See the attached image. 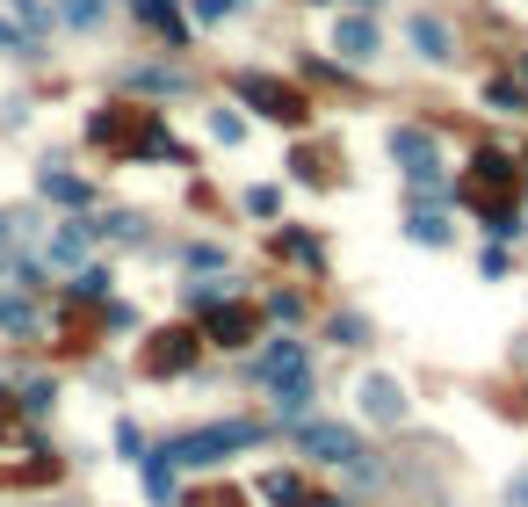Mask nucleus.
<instances>
[{"instance_id":"a878e982","label":"nucleus","mask_w":528,"mask_h":507,"mask_svg":"<svg viewBox=\"0 0 528 507\" xmlns=\"http://www.w3.org/2000/svg\"><path fill=\"white\" fill-rule=\"evenodd\" d=\"M507 507H528V471H521V479L507 486Z\"/></svg>"},{"instance_id":"b1692460","label":"nucleus","mask_w":528,"mask_h":507,"mask_svg":"<svg viewBox=\"0 0 528 507\" xmlns=\"http://www.w3.org/2000/svg\"><path fill=\"white\" fill-rule=\"evenodd\" d=\"M189 507H239V493H232V486H210V493H196Z\"/></svg>"},{"instance_id":"393cba45","label":"nucleus","mask_w":528,"mask_h":507,"mask_svg":"<svg viewBox=\"0 0 528 507\" xmlns=\"http://www.w3.org/2000/svg\"><path fill=\"white\" fill-rule=\"evenodd\" d=\"M22 421H15V406H8V392H0V435H15Z\"/></svg>"},{"instance_id":"ddd939ff","label":"nucleus","mask_w":528,"mask_h":507,"mask_svg":"<svg viewBox=\"0 0 528 507\" xmlns=\"http://www.w3.org/2000/svg\"><path fill=\"white\" fill-rule=\"evenodd\" d=\"M261 500H275V507H312V486H304L297 471H268V479H261Z\"/></svg>"},{"instance_id":"423d86ee","label":"nucleus","mask_w":528,"mask_h":507,"mask_svg":"<svg viewBox=\"0 0 528 507\" xmlns=\"http://www.w3.org/2000/svg\"><path fill=\"white\" fill-rule=\"evenodd\" d=\"M254 377L275 384V392H304V384H312V348L304 341H275V348L254 355Z\"/></svg>"},{"instance_id":"4be33fe9","label":"nucleus","mask_w":528,"mask_h":507,"mask_svg":"<svg viewBox=\"0 0 528 507\" xmlns=\"http://www.w3.org/2000/svg\"><path fill=\"white\" fill-rule=\"evenodd\" d=\"M507 268H514V261H507V247H485V254H478V276H492V283H500Z\"/></svg>"},{"instance_id":"dca6fc26","label":"nucleus","mask_w":528,"mask_h":507,"mask_svg":"<svg viewBox=\"0 0 528 507\" xmlns=\"http://www.w3.org/2000/svg\"><path fill=\"white\" fill-rule=\"evenodd\" d=\"M138 15H145L152 29H167V44H181V22H174V8H167V0H138Z\"/></svg>"},{"instance_id":"2eb2a0df","label":"nucleus","mask_w":528,"mask_h":507,"mask_svg":"<svg viewBox=\"0 0 528 507\" xmlns=\"http://www.w3.org/2000/svg\"><path fill=\"white\" fill-rule=\"evenodd\" d=\"M485 102L500 109V116H521V109H528V95H521L514 80H485Z\"/></svg>"},{"instance_id":"bb28decb","label":"nucleus","mask_w":528,"mask_h":507,"mask_svg":"<svg viewBox=\"0 0 528 507\" xmlns=\"http://www.w3.org/2000/svg\"><path fill=\"white\" fill-rule=\"evenodd\" d=\"M0 51H15V29H8V22H0Z\"/></svg>"},{"instance_id":"f3484780","label":"nucleus","mask_w":528,"mask_h":507,"mask_svg":"<svg viewBox=\"0 0 528 507\" xmlns=\"http://www.w3.org/2000/svg\"><path fill=\"white\" fill-rule=\"evenodd\" d=\"M0 326H8V334H37V312L15 305V297H0Z\"/></svg>"},{"instance_id":"39448f33","label":"nucleus","mask_w":528,"mask_h":507,"mask_svg":"<svg viewBox=\"0 0 528 507\" xmlns=\"http://www.w3.org/2000/svg\"><path fill=\"white\" fill-rule=\"evenodd\" d=\"M232 87H239V102H254L261 116H275V124H304V116H312V102H304L290 80H275V73H239Z\"/></svg>"},{"instance_id":"f03ea898","label":"nucleus","mask_w":528,"mask_h":507,"mask_svg":"<svg viewBox=\"0 0 528 507\" xmlns=\"http://www.w3.org/2000/svg\"><path fill=\"white\" fill-rule=\"evenodd\" d=\"M463 203H471V211L485 218L492 240H514V232H521V211H514V167H507V153L478 145L471 174H463Z\"/></svg>"},{"instance_id":"9b49d317","label":"nucleus","mask_w":528,"mask_h":507,"mask_svg":"<svg viewBox=\"0 0 528 507\" xmlns=\"http://www.w3.org/2000/svg\"><path fill=\"white\" fill-rule=\"evenodd\" d=\"M362 413H369V421H384V428H398V421H406V392H398V384L391 377H362Z\"/></svg>"},{"instance_id":"6e6552de","label":"nucleus","mask_w":528,"mask_h":507,"mask_svg":"<svg viewBox=\"0 0 528 507\" xmlns=\"http://www.w3.org/2000/svg\"><path fill=\"white\" fill-rule=\"evenodd\" d=\"M333 51L348 58V66H369V58L384 51V29L369 22V15H340V22H333Z\"/></svg>"},{"instance_id":"c85d7f7f","label":"nucleus","mask_w":528,"mask_h":507,"mask_svg":"<svg viewBox=\"0 0 528 507\" xmlns=\"http://www.w3.org/2000/svg\"><path fill=\"white\" fill-rule=\"evenodd\" d=\"M521 73H528V58H521Z\"/></svg>"},{"instance_id":"9d476101","label":"nucleus","mask_w":528,"mask_h":507,"mask_svg":"<svg viewBox=\"0 0 528 507\" xmlns=\"http://www.w3.org/2000/svg\"><path fill=\"white\" fill-rule=\"evenodd\" d=\"M406 44L427 58V66H449V58H456V29H449L442 15H413V22H406Z\"/></svg>"},{"instance_id":"1a4fd4ad","label":"nucleus","mask_w":528,"mask_h":507,"mask_svg":"<svg viewBox=\"0 0 528 507\" xmlns=\"http://www.w3.org/2000/svg\"><path fill=\"white\" fill-rule=\"evenodd\" d=\"M297 442H304V457H319V464H355V457H362L355 428H333V421H312Z\"/></svg>"},{"instance_id":"6ab92c4d","label":"nucleus","mask_w":528,"mask_h":507,"mask_svg":"<svg viewBox=\"0 0 528 507\" xmlns=\"http://www.w3.org/2000/svg\"><path fill=\"white\" fill-rule=\"evenodd\" d=\"M362 334H369L362 312H340V319H333V341H340V348H362Z\"/></svg>"},{"instance_id":"5701e85b","label":"nucleus","mask_w":528,"mask_h":507,"mask_svg":"<svg viewBox=\"0 0 528 507\" xmlns=\"http://www.w3.org/2000/svg\"><path fill=\"white\" fill-rule=\"evenodd\" d=\"M66 22H80V29L102 22V0H66Z\"/></svg>"},{"instance_id":"cd10ccee","label":"nucleus","mask_w":528,"mask_h":507,"mask_svg":"<svg viewBox=\"0 0 528 507\" xmlns=\"http://www.w3.org/2000/svg\"><path fill=\"white\" fill-rule=\"evenodd\" d=\"M355 8H377V0H355Z\"/></svg>"},{"instance_id":"20e7f679","label":"nucleus","mask_w":528,"mask_h":507,"mask_svg":"<svg viewBox=\"0 0 528 507\" xmlns=\"http://www.w3.org/2000/svg\"><path fill=\"white\" fill-rule=\"evenodd\" d=\"M246 442H261V428L254 421H225V428H196V435H181V442H167V464H217L225 450H246Z\"/></svg>"},{"instance_id":"f8f14e48","label":"nucleus","mask_w":528,"mask_h":507,"mask_svg":"<svg viewBox=\"0 0 528 507\" xmlns=\"http://www.w3.org/2000/svg\"><path fill=\"white\" fill-rule=\"evenodd\" d=\"M254 326H261L254 305H217V312H210V341H217V348H246V341H254Z\"/></svg>"},{"instance_id":"a211bd4d","label":"nucleus","mask_w":528,"mask_h":507,"mask_svg":"<svg viewBox=\"0 0 528 507\" xmlns=\"http://www.w3.org/2000/svg\"><path fill=\"white\" fill-rule=\"evenodd\" d=\"M44 196H58V203H87V182H73V174H44Z\"/></svg>"},{"instance_id":"aec40b11","label":"nucleus","mask_w":528,"mask_h":507,"mask_svg":"<svg viewBox=\"0 0 528 507\" xmlns=\"http://www.w3.org/2000/svg\"><path fill=\"white\" fill-rule=\"evenodd\" d=\"M210 138H217V145H239V138H246V124H239L232 109H217V116H210Z\"/></svg>"},{"instance_id":"7ed1b4c3","label":"nucleus","mask_w":528,"mask_h":507,"mask_svg":"<svg viewBox=\"0 0 528 507\" xmlns=\"http://www.w3.org/2000/svg\"><path fill=\"white\" fill-rule=\"evenodd\" d=\"M384 145H391V160L406 167L413 189H442V138H434L427 124H398Z\"/></svg>"},{"instance_id":"f257e3e1","label":"nucleus","mask_w":528,"mask_h":507,"mask_svg":"<svg viewBox=\"0 0 528 507\" xmlns=\"http://www.w3.org/2000/svg\"><path fill=\"white\" fill-rule=\"evenodd\" d=\"M87 145H102L109 160H181L167 124L152 109H131V102H109V109L87 116Z\"/></svg>"},{"instance_id":"412c9836","label":"nucleus","mask_w":528,"mask_h":507,"mask_svg":"<svg viewBox=\"0 0 528 507\" xmlns=\"http://www.w3.org/2000/svg\"><path fill=\"white\" fill-rule=\"evenodd\" d=\"M275 247H283L290 261H319V240H304V232H283V240H275Z\"/></svg>"},{"instance_id":"0eeeda50","label":"nucleus","mask_w":528,"mask_h":507,"mask_svg":"<svg viewBox=\"0 0 528 507\" xmlns=\"http://www.w3.org/2000/svg\"><path fill=\"white\" fill-rule=\"evenodd\" d=\"M196 348H203V341L189 334V326H160V334L145 341V355H138V370H145V377H181V370L196 363Z\"/></svg>"},{"instance_id":"4468645a","label":"nucleus","mask_w":528,"mask_h":507,"mask_svg":"<svg viewBox=\"0 0 528 507\" xmlns=\"http://www.w3.org/2000/svg\"><path fill=\"white\" fill-rule=\"evenodd\" d=\"M406 240H413V247H449V218H442V211H413V218H406Z\"/></svg>"}]
</instances>
